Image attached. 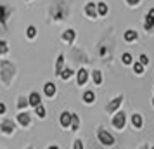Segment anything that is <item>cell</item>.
<instances>
[{"mask_svg": "<svg viewBox=\"0 0 154 149\" xmlns=\"http://www.w3.org/2000/svg\"><path fill=\"white\" fill-rule=\"evenodd\" d=\"M132 123H133V127L135 128H140L142 127V116H140V114H133Z\"/></svg>", "mask_w": 154, "mask_h": 149, "instance_id": "cell-17", "label": "cell"}, {"mask_svg": "<svg viewBox=\"0 0 154 149\" xmlns=\"http://www.w3.org/2000/svg\"><path fill=\"white\" fill-rule=\"evenodd\" d=\"M71 75H73V71H71L69 68H66V70H63V73H61L59 76H61L63 80H68V78H71Z\"/></svg>", "mask_w": 154, "mask_h": 149, "instance_id": "cell-21", "label": "cell"}, {"mask_svg": "<svg viewBox=\"0 0 154 149\" xmlns=\"http://www.w3.org/2000/svg\"><path fill=\"white\" fill-rule=\"evenodd\" d=\"M35 113H36V116L43 118V116H45V107H43L42 104H38V106H35Z\"/></svg>", "mask_w": 154, "mask_h": 149, "instance_id": "cell-19", "label": "cell"}, {"mask_svg": "<svg viewBox=\"0 0 154 149\" xmlns=\"http://www.w3.org/2000/svg\"><path fill=\"white\" fill-rule=\"evenodd\" d=\"M28 104H29V101L24 99V97H21V99H19V102H17V107H19V109H23V107H26Z\"/></svg>", "mask_w": 154, "mask_h": 149, "instance_id": "cell-26", "label": "cell"}, {"mask_svg": "<svg viewBox=\"0 0 154 149\" xmlns=\"http://www.w3.org/2000/svg\"><path fill=\"white\" fill-rule=\"evenodd\" d=\"M137 38V31L135 29H128V31H125V40L126 42H133Z\"/></svg>", "mask_w": 154, "mask_h": 149, "instance_id": "cell-14", "label": "cell"}, {"mask_svg": "<svg viewBox=\"0 0 154 149\" xmlns=\"http://www.w3.org/2000/svg\"><path fill=\"white\" fill-rule=\"evenodd\" d=\"M17 121L21 123L23 127H26V125H29V114H28V113H21L19 116H17Z\"/></svg>", "mask_w": 154, "mask_h": 149, "instance_id": "cell-10", "label": "cell"}, {"mask_svg": "<svg viewBox=\"0 0 154 149\" xmlns=\"http://www.w3.org/2000/svg\"><path fill=\"white\" fill-rule=\"evenodd\" d=\"M71 120H73V113H68V111H66V113H63L61 114V125H63V127H71Z\"/></svg>", "mask_w": 154, "mask_h": 149, "instance_id": "cell-6", "label": "cell"}, {"mask_svg": "<svg viewBox=\"0 0 154 149\" xmlns=\"http://www.w3.org/2000/svg\"><path fill=\"white\" fill-rule=\"evenodd\" d=\"M26 35H28L29 38H33V36L36 35V28H35V26H29V28L26 29Z\"/></svg>", "mask_w": 154, "mask_h": 149, "instance_id": "cell-27", "label": "cell"}, {"mask_svg": "<svg viewBox=\"0 0 154 149\" xmlns=\"http://www.w3.org/2000/svg\"><path fill=\"white\" fill-rule=\"evenodd\" d=\"M85 12L88 17H97V4H94V2H88L87 5H85Z\"/></svg>", "mask_w": 154, "mask_h": 149, "instance_id": "cell-4", "label": "cell"}, {"mask_svg": "<svg viewBox=\"0 0 154 149\" xmlns=\"http://www.w3.org/2000/svg\"><path fill=\"white\" fill-rule=\"evenodd\" d=\"M121 61H123V64H130L132 63V54H128V52L123 54V56H121Z\"/></svg>", "mask_w": 154, "mask_h": 149, "instance_id": "cell-23", "label": "cell"}, {"mask_svg": "<svg viewBox=\"0 0 154 149\" xmlns=\"http://www.w3.org/2000/svg\"><path fill=\"white\" fill-rule=\"evenodd\" d=\"M126 2H128L130 5H137V4H139L140 0H126Z\"/></svg>", "mask_w": 154, "mask_h": 149, "instance_id": "cell-30", "label": "cell"}, {"mask_svg": "<svg viewBox=\"0 0 154 149\" xmlns=\"http://www.w3.org/2000/svg\"><path fill=\"white\" fill-rule=\"evenodd\" d=\"M133 70H135V73H139V75L140 73H144V64L142 63H135L133 64Z\"/></svg>", "mask_w": 154, "mask_h": 149, "instance_id": "cell-24", "label": "cell"}, {"mask_svg": "<svg viewBox=\"0 0 154 149\" xmlns=\"http://www.w3.org/2000/svg\"><path fill=\"white\" fill-rule=\"evenodd\" d=\"M7 50H9L7 42H5V40H0V54H5Z\"/></svg>", "mask_w": 154, "mask_h": 149, "instance_id": "cell-25", "label": "cell"}, {"mask_svg": "<svg viewBox=\"0 0 154 149\" xmlns=\"http://www.w3.org/2000/svg\"><path fill=\"white\" fill-rule=\"evenodd\" d=\"M97 135H99V141L102 142L104 146H112V144H114V137H112L111 134H107L104 128H99Z\"/></svg>", "mask_w": 154, "mask_h": 149, "instance_id": "cell-1", "label": "cell"}, {"mask_svg": "<svg viewBox=\"0 0 154 149\" xmlns=\"http://www.w3.org/2000/svg\"><path fill=\"white\" fill-rule=\"evenodd\" d=\"M28 101H29V104H31V106H38V104H40V95H38L36 92H33L28 97Z\"/></svg>", "mask_w": 154, "mask_h": 149, "instance_id": "cell-13", "label": "cell"}, {"mask_svg": "<svg viewBox=\"0 0 154 149\" xmlns=\"http://www.w3.org/2000/svg\"><path fill=\"white\" fill-rule=\"evenodd\" d=\"M4 113H5V106H4V104L0 102V114H4Z\"/></svg>", "mask_w": 154, "mask_h": 149, "instance_id": "cell-31", "label": "cell"}, {"mask_svg": "<svg viewBox=\"0 0 154 149\" xmlns=\"http://www.w3.org/2000/svg\"><path fill=\"white\" fill-rule=\"evenodd\" d=\"M94 99H95V95H94V92H92V90H87V92L83 94V101L87 102V104L94 102Z\"/></svg>", "mask_w": 154, "mask_h": 149, "instance_id": "cell-15", "label": "cell"}, {"mask_svg": "<svg viewBox=\"0 0 154 149\" xmlns=\"http://www.w3.org/2000/svg\"><path fill=\"white\" fill-rule=\"evenodd\" d=\"M82 147H83V144H82L80 141H76V142H75V149H82Z\"/></svg>", "mask_w": 154, "mask_h": 149, "instance_id": "cell-29", "label": "cell"}, {"mask_svg": "<svg viewBox=\"0 0 154 149\" xmlns=\"http://www.w3.org/2000/svg\"><path fill=\"white\" fill-rule=\"evenodd\" d=\"M2 132H4V134H12V132H14V123L11 120H5L2 123Z\"/></svg>", "mask_w": 154, "mask_h": 149, "instance_id": "cell-8", "label": "cell"}, {"mask_svg": "<svg viewBox=\"0 0 154 149\" xmlns=\"http://www.w3.org/2000/svg\"><path fill=\"white\" fill-rule=\"evenodd\" d=\"M5 19H7V9L4 5H0V23H4Z\"/></svg>", "mask_w": 154, "mask_h": 149, "instance_id": "cell-22", "label": "cell"}, {"mask_svg": "<svg viewBox=\"0 0 154 149\" xmlns=\"http://www.w3.org/2000/svg\"><path fill=\"white\" fill-rule=\"evenodd\" d=\"M92 78H94V83H95V85H100V83H102V75H100V71H94V73H92Z\"/></svg>", "mask_w": 154, "mask_h": 149, "instance_id": "cell-16", "label": "cell"}, {"mask_svg": "<svg viewBox=\"0 0 154 149\" xmlns=\"http://www.w3.org/2000/svg\"><path fill=\"white\" fill-rule=\"evenodd\" d=\"M152 104H154V101H152Z\"/></svg>", "mask_w": 154, "mask_h": 149, "instance_id": "cell-32", "label": "cell"}, {"mask_svg": "<svg viewBox=\"0 0 154 149\" xmlns=\"http://www.w3.org/2000/svg\"><path fill=\"white\" fill-rule=\"evenodd\" d=\"M125 123H126L125 113H116L114 114V118H112V125H114V128L121 130V128H125Z\"/></svg>", "mask_w": 154, "mask_h": 149, "instance_id": "cell-2", "label": "cell"}, {"mask_svg": "<svg viewBox=\"0 0 154 149\" xmlns=\"http://www.w3.org/2000/svg\"><path fill=\"white\" fill-rule=\"evenodd\" d=\"M144 26H146V29H149V31L154 28V9H151V11L147 12V16H146V24H144Z\"/></svg>", "mask_w": 154, "mask_h": 149, "instance_id": "cell-5", "label": "cell"}, {"mask_svg": "<svg viewBox=\"0 0 154 149\" xmlns=\"http://www.w3.org/2000/svg\"><path fill=\"white\" fill-rule=\"evenodd\" d=\"M121 102H123V95H118L116 99H112L111 102L106 106V111H107V113H114V111L119 107V104H121Z\"/></svg>", "mask_w": 154, "mask_h": 149, "instance_id": "cell-3", "label": "cell"}, {"mask_svg": "<svg viewBox=\"0 0 154 149\" xmlns=\"http://www.w3.org/2000/svg\"><path fill=\"white\" fill-rule=\"evenodd\" d=\"M63 64H64V56L61 54V56L57 57V64H56V75H61V73H63Z\"/></svg>", "mask_w": 154, "mask_h": 149, "instance_id": "cell-12", "label": "cell"}, {"mask_svg": "<svg viewBox=\"0 0 154 149\" xmlns=\"http://www.w3.org/2000/svg\"><path fill=\"white\" fill-rule=\"evenodd\" d=\"M78 85H85V83H87V80H88V73H87V70H83V68H82V70L78 71Z\"/></svg>", "mask_w": 154, "mask_h": 149, "instance_id": "cell-7", "label": "cell"}, {"mask_svg": "<svg viewBox=\"0 0 154 149\" xmlns=\"http://www.w3.org/2000/svg\"><path fill=\"white\" fill-rule=\"evenodd\" d=\"M97 12H99L100 16H106V14H107V5H106L104 2H99V4H97Z\"/></svg>", "mask_w": 154, "mask_h": 149, "instance_id": "cell-18", "label": "cell"}, {"mask_svg": "<svg viewBox=\"0 0 154 149\" xmlns=\"http://www.w3.org/2000/svg\"><path fill=\"white\" fill-rule=\"evenodd\" d=\"M63 38H64V42H73V40H75V31H73V29H66V31H64L63 33Z\"/></svg>", "mask_w": 154, "mask_h": 149, "instance_id": "cell-11", "label": "cell"}, {"mask_svg": "<svg viewBox=\"0 0 154 149\" xmlns=\"http://www.w3.org/2000/svg\"><path fill=\"white\" fill-rule=\"evenodd\" d=\"M43 90H45V95H49V97H52V95H54V94H56V85H54V83H45V88H43Z\"/></svg>", "mask_w": 154, "mask_h": 149, "instance_id": "cell-9", "label": "cell"}, {"mask_svg": "<svg viewBox=\"0 0 154 149\" xmlns=\"http://www.w3.org/2000/svg\"><path fill=\"white\" fill-rule=\"evenodd\" d=\"M80 127V120H78L76 114H73V120H71V130H78Z\"/></svg>", "mask_w": 154, "mask_h": 149, "instance_id": "cell-20", "label": "cell"}, {"mask_svg": "<svg viewBox=\"0 0 154 149\" xmlns=\"http://www.w3.org/2000/svg\"><path fill=\"white\" fill-rule=\"evenodd\" d=\"M140 63H142V64H147V63H149V57H147L146 54H142V56H140Z\"/></svg>", "mask_w": 154, "mask_h": 149, "instance_id": "cell-28", "label": "cell"}]
</instances>
